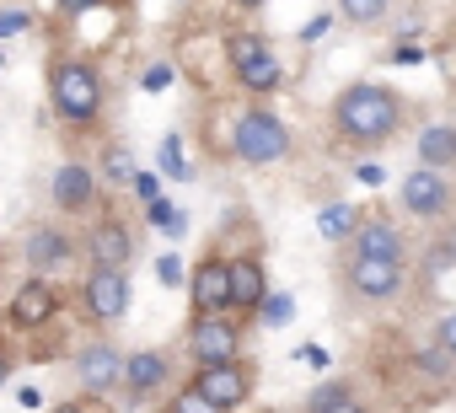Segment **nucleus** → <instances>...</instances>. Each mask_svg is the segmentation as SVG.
I'll list each match as a JSON object with an SVG mask.
<instances>
[{"label": "nucleus", "mask_w": 456, "mask_h": 413, "mask_svg": "<svg viewBox=\"0 0 456 413\" xmlns=\"http://www.w3.org/2000/svg\"><path fill=\"white\" fill-rule=\"evenodd\" d=\"M188 381H193L209 402H220L225 413H237V408H248V402H253L258 365H253L248 354H232V360H204V365H193V370H188Z\"/></svg>", "instance_id": "obj_10"}, {"label": "nucleus", "mask_w": 456, "mask_h": 413, "mask_svg": "<svg viewBox=\"0 0 456 413\" xmlns=\"http://www.w3.org/2000/svg\"><path fill=\"white\" fill-rule=\"evenodd\" d=\"M290 145H296L290 124L264 97H253L248 108H237V118H232V156L242 166H280L290 156Z\"/></svg>", "instance_id": "obj_3"}, {"label": "nucleus", "mask_w": 456, "mask_h": 413, "mask_svg": "<svg viewBox=\"0 0 456 413\" xmlns=\"http://www.w3.org/2000/svg\"><path fill=\"white\" fill-rule=\"evenodd\" d=\"M49 108L70 129H97L108 108V81L92 54H54L49 60Z\"/></svg>", "instance_id": "obj_2"}, {"label": "nucleus", "mask_w": 456, "mask_h": 413, "mask_svg": "<svg viewBox=\"0 0 456 413\" xmlns=\"http://www.w3.org/2000/svg\"><path fill=\"white\" fill-rule=\"evenodd\" d=\"M429 338H435V344H440V349H445V354L456 360V306H445V312L435 317V328H429Z\"/></svg>", "instance_id": "obj_25"}, {"label": "nucleus", "mask_w": 456, "mask_h": 413, "mask_svg": "<svg viewBox=\"0 0 456 413\" xmlns=\"http://www.w3.org/2000/svg\"><path fill=\"white\" fill-rule=\"evenodd\" d=\"M242 344H248V317H237V312L188 317V328H183V349H188L193 365H204V360H232V354H242Z\"/></svg>", "instance_id": "obj_12"}, {"label": "nucleus", "mask_w": 456, "mask_h": 413, "mask_svg": "<svg viewBox=\"0 0 456 413\" xmlns=\"http://www.w3.org/2000/svg\"><path fill=\"white\" fill-rule=\"evenodd\" d=\"M118 376H124V349L108 333H97V338H86L76 349V381H81L86 397H113L118 392Z\"/></svg>", "instance_id": "obj_15"}, {"label": "nucleus", "mask_w": 456, "mask_h": 413, "mask_svg": "<svg viewBox=\"0 0 456 413\" xmlns=\"http://www.w3.org/2000/svg\"><path fill=\"white\" fill-rule=\"evenodd\" d=\"M225 65H232V76H237V86L248 97H264L269 102L285 86V65L274 60V44L264 33H253V28L225 33Z\"/></svg>", "instance_id": "obj_5"}, {"label": "nucleus", "mask_w": 456, "mask_h": 413, "mask_svg": "<svg viewBox=\"0 0 456 413\" xmlns=\"http://www.w3.org/2000/svg\"><path fill=\"white\" fill-rule=\"evenodd\" d=\"M60 413H113V408H108V397H86V392H81V397H76V402H65Z\"/></svg>", "instance_id": "obj_30"}, {"label": "nucleus", "mask_w": 456, "mask_h": 413, "mask_svg": "<svg viewBox=\"0 0 456 413\" xmlns=\"http://www.w3.org/2000/svg\"><path fill=\"white\" fill-rule=\"evenodd\" d=\"M349 247L344 253H360V258H392V263H408V237H403V226L387 215V210H376V215H360V226L344 237Z\"/></svg>", "instance_id": "obj_17"}, {"label": "nucleus", "mask_w": 456, "mask_h": 413, "mask_svg": "<svg viewBox=\"0 0 456 413\" xmlns=\"http://www.w3.org/2000/svg\"><path fill=\"white\" fill-rule=\"evenodd\" d=\"M60 312H65V285H60L54 274H33V269H28V279H22V285L12 290V301H6V328H12L17 338H28V333L54 328Z\"/></svg>", "instance_id": "obj_8"}, {"label": "nucleus", "mask_w": 456, "mask_h": 413, "mask_svg": "<svg viewBox=\"0 0 456 413\" xmlns=\"http://www.w3.org/2000/svg\"><path fill=\"white\" fill-rule=\"evenodd\" d=\"M354 226H360V210H349V204H328L322 210V237L328 242H344Z\"/></svg>", "instance_id": "obj_23"}, {"label": "nucleus", "mask_w": 456, "mask_h": 413, "mask_svg": "<svg viewBox=\"0 0 456 413\" xmlns=\"http://www.w3.org/2000/svg\"><path fill=\"white\" fill-rule=\"evenodd\" d=\"M0 70H6V49H0Z\"/></svg>", "instance_id": "obj_34"}, {"label": "nucleus", "mask_w": 456, "mask_h": 413, "mask_svg": "<svg viewBox=\"0 0 456 413\" xmlns=\"http://www.w3.org/2000/svg\"><path fill=\"white\" fill-rule=\"evenodd\" d=\"M232 6H237V12H258V6H264V0H232Z\"/></svg>", "instance_id": "obj_33"}, {"label": "nucleus", "mask_w": 456, "mask_h": 413, "mask_svg": "<svg viewBox=\"0 0 456 413\" xmlns=\"http://www.w3.org/2000/svg\"><path fill=\"white\" fill-rule=\"evenodd\" d=\"M269 301V263H264V247H242L232 253V312L237 317H258Z\"/></svg>", "instance_id": "obj_16"}, {"label": "nucleus", "mask_w": 456, "mask_h": 413, "mask_svg": "<svg viewBox=\"0 0 456 413\" xmlns=\"http://www.w3.org/2000/svg\"><path fill=\"white\" fill-rule=\"evenodd\" d=\"M156 413H225L220 402H209L193 381H183V386H172V397H161V408Z\"/></svg>", "instance_id": "obj_20"}, {"label": "nucleus", "mask_w": 456, "mask_h": 413, "mask_svg": "<svg viewBox=\"0 0 456 413\" xmlns=\"http://www.w3.org/2000/svg\"><path fill=\"white\" fill-rule=\"evenodd\" d=\"M97 177H102V182H113V188H124V182L134 177V161H129V150H124L118 140H108V145H102V156H97Z\"/></svg>", "instance_id": "obj_21"}, {"label": "nucleus", "mask_w": 456, "mask_h": 413, "mask_svg": "<svg viewBox=\"0 0 456 413\" xmlns=\"http://www.w3.org/2000/svg\"><path fill=\"white\" fill-rule=\"evenodd\" d=\"M156 269H161V279H167V285H177V279H183V263H177V258H161Z\"/></svg>", "instance_id": "obj_32"}, {"label": "nucleus", "mask_w": 456, "mask_h": 413, "mask_svg": "<svg viewBox=\"0 0 456 413\" xmlns=\"http://www.w3.org/2000/svg\"><path fill=\"white\" fill-rule=\"evenodd\" d=\"M81 253H86V263H102V269H134V258H140V226L102 198L97 210H92V221H86V231H81Z\"/></svg>", "instance_id": "obj_6"}, {"label": "nucleus", "mask_w": 456, "mask_h": 413, "mask_svg": "<svg viewBox=\"0 0 456 413\" xmlns=\"http://www.w3.org/2000/svg\"><path fill=\"white\" fill-rule=\"evenodd\" d=\"M70 301H76V312H81L86 322H97V328L124 322V317H129V306H134L129 269H102V263H86V274L76 279Z\"/></svg>", "instance_id": "obj_7"}, {"label": "nucleus", "mask_w": 456, "mask_h": 413, "mask_svg": "<svg viewBox=\"0 0 456 413\" xmlns=\"http://www.w3.org/2000/svg\"><path fill=\"white\" fill-rule=\"evenodd\" d=\"M354 392H360V386H354L349 376H333V381H322V386L306 397V408H301V413H317V408H328V402H338V397H354Z\"/></svg>", "instance_id": "obj_24"}, {"label": "nucleus", "mask_w": 456, "mask_h": 413, "mask_svg": "<svg viewBox=\"0 0 456 413\" xmlns=\"http://www.w3.org/2000/svg\"><path fill=\"white\" fill-rule=\"evenodd\" d=\"M17 365H22V354H17V333H12V328H0V386L17 376Z\"/></svg>", "instance_id": "obj_26"}, {"label": "nucleus", "mask_w": 456, "mask_h": 413, "mask_svg": "<svg viewBox=\"0 0 456 413\" xmlns=\"http://www.w3.org/2000/svg\"><path fill=\"white\" fill-rule=\"evenodd\" d=\"M328 129L338 145H354V150L392 145L408 129V97L387 81H349L328 108Z\"/></svg>", "instance_id": "obj_1"}, {"label": "nucleus", "mask_w": 456, "mask_h": 413, "mask_svg": "<svg viewBox=\"0 0 456 413\" xmlns=\"http://www.w3.org/2000/svg\"><path fill=\"white\" fill-rule=\"evenodd\" d=\"M49 204L60 215H76V221H86L97 204H102V177H97V161H81V156H70V161H60L54 166V177H49Z\"/></svg>", "instance_id": "obj_13"}, {"label": "nucleus", "mask_w": 456, "mask_h": 413, "mask_svg": "<svg viewBox=\"0 0 456 413\" xmlns=\"http://www.w3.org/2000/svg\"><path fill=\"white\" fill-rule=\"evenodd\" d=\"M28 28H33V17H28V12H0V44L17 38V33H28Z\"/></svg>", "instance_id": "obj_28"}, {"label": "nucleus", "mask_w": 456, "mask_h": 413, "mask_svg": "<svg viewBox=\"0 0 456 413\" xmlns=\"http://www.w3.org/2000/svg\"><path fill=\"white\" fill-rule=\"evenodd\" d=\"M403 290H408V263L360 258V253L338 258V296L349 306H392V301H403Z\"/></svg>", "instance_id": "obj_4"}, {"label": "nucleus", "mask_w": 456, "mask_h": 413, "mask_svg": "<svg viewBox=\"0 0 456 413\" xmlns=\"http://www.w3.org/2000/svg\"><path fill=\"white\" fill-rule=\"evenodd\" d=\"M172 370H177V354L172 349H129L124 354V376H118V402L124 408H145V402H156L167 386H172Z\"/></svg>", "instance_id": "obj_11"}, {"label": "nucleus", "mask_w": 456, "mask_h": 413, "mask_svg": "<svg viewBox=\"0 0 456 413\" xmlns=\"http://www.w3.org/2000/svg\"><path fill=\"white\" fill-rule=\"evenodd\" d=\"M419 166L456 172V124H424L419 129Z\"/></svg>", "instance_id": "obj_19"}, {"label": "nucleus", "mask_w": 456, "mask_h": 413, "mask_svg": "<svg viewBox=\"0 0 456 413\" xmlns=\"http://www.w3.org/2000/svg\"><path fill=\"white\" fill-rule=\"evenodd\" d=\"M264 413H274V408H264Z\"/></svg>", "instance_id": "obj_35"}, {"label": "nucleus", "mask_w": 456, "mask_h": 413, "mask_svg": "<svg viewBox=\"0 0 456 413\" xmlns=\"http://www.w3.org/2000/svg\"><path fill=\"white\" fill-rule=\"evenodd\" d=\"M333 12L349 22V28H370L392 12V0H333Z\"/></svg>", "instance_id": "obj_22"}, {"label": "nucleus", "mask_w": 456, "mask_h": 413, "mask_svg": "<svg viewBox=\"0 0 456 413\" xmlns=\"http://www.w3.org/2000/svg\"><path fill=\"white\" fill-rule=\"evenodd\" d=\"M317 413H376V408L354 392V397H338V402H328V408H317Z\"/></svg>", "instance_id": "obj_29"}, {"label": "nucleus", "mask_w": 456, "mask_h": 413, "mask_svg": "<svg viewBox=\"0 0 456 413\" xmlns=\"http://www.w3.org/2000/svg\"><path fill=\"white\" fill-rule=\"evenodd\" d=\"M161 172H172L177 182L188 177V161H183V140H177V134H167V140H161Z\"/></svg>", "instance_id": "obj_27"}, {"label": "nucleus", "mask_w": 456, "mask_h": 413, "mask_svg": "<svg viewBox=\"0 0 456 413\" xmlns=\"http://www.w3.org/2000/svg\"><path fill=\"white\" fill-rule=\"evenodd\" d=\"M397 204H403V215H413L424 226H445L456 215V177L440 166H413L397 182Z\"/></svg>", "instance_id": "obj_9"}, {"label": "nucleus", "mask_w": 456, "mask_h": 413, "mask_svg": "<svg viewBox=\"0 0 456 413\" xmlns=\"http://www.w3.org/2000/svg\"><path fill=\"white\" fill-rule=\"evenodd\" d=\"M232 312V258L220 247H204L199 263L188 269V317Z\"/></svg>", "instance_id": "obj_14"}, {"label": "nucleus", "mask_w": 456, "mask_h": 413, "mask_svg": "<svg viewBox=\"0 0 456 413\" xmlns=\"http://www.w3.org/2000/svg\"><path fill=\"white\" fill-rule=\"evenodd\" d=\"M54 6H60L65 17H86V12H102L108 0H54Z\"/></svg>", "instance_id": "obj_31"}, {"label": "nucleus", "mask_w": 456, "mask_h": 413, "mask_svg": "<svg viewBox=\"0 0 456 413\" xmlns=\"http://www.w3.org/2000/svg\"><path fill=\"white\" fill-rule=\"evenodd\" d=\"M22 258H28L33 274H60L81 258V237H70L65 226H33L22 237Z\"/></svg>", "instance_id": "obj_18"}]
</instances>
